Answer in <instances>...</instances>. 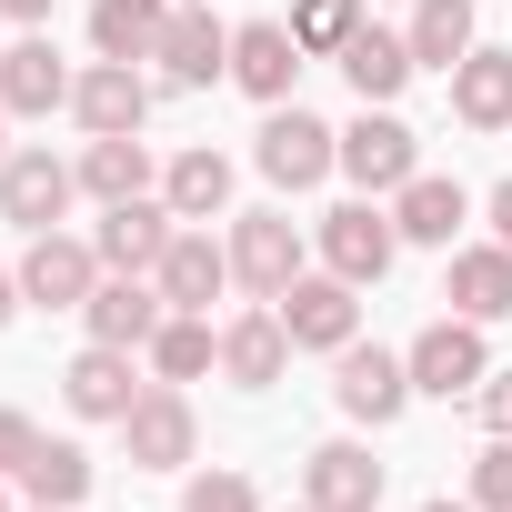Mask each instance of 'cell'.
Listing matches in <instances>:
<instances>
[{"label": "cell", "instance_id": "1", "mask_svg": "<svg viewBox=\"0 0 512 512\" xmlns=\"http://www.w3.org/2000/svg\"><path fill=\"white\" fill-rule=\"evenodd\" d=\"M251 161H262V181H272V191H312V181H332V171H342V131H332V121H312L302 101H282V111L262 121V141H251Z\"/></svg>", "mask_w": 512, "mask_h": 512}, {"label": "cell", "instance_id": "2", "mask_svg": "<svg viewBox=\"0 0 512 512\" xmlns=\"http://www.w3.org/2000/svg\"><path fill=\"white\" fill-rule=\"evenodd\" d=\"M402 362H412V392H432V402H462V392H482V382H492V352H482V322H462V312L422 322Z\"/></svg>", "mask_w": 512, "mask_h": 512}, {"label": "cell", "instance_id": "3", "mask_svg": "<svg viewBox=\"0 0 512 512\" xmlns=\"http://www.w3.org/2000/svg\"><path fill=\"white\" fill-rule=\"evenodd\" d=\"M231 282H241L251 302H282V292L302 282V231H292V211H241V221H231Z\"/></svg>", "mask_w": 512, "mask_h": 512}, {"label": "cell", "instance_id": "4", "mask_svg": "<svg viewBox=\"0 0 512 512\" xmlns=\"http://www.w3.org/2000/svg\"><path fill=\"white\" fill-rule=\"evenodd\" d=\"M151 61H161L171 91H211V81H231V31L211 21V0H171V21H161Z\"/></svg>", "mask_w": 512, "mask_h": 512}, {"label": "cell", "instance_id": "5", "mask_svg": "<svg viewBox=\"0 0 512 512\" xmlns=\"http://www.w3.org/2000/svg\"><path fill=\"white\" fill-rule=\"evenodd\" d=\"M332 402L382 432V422H402V402H412V362L382 352V342H342V352H332Z\"/></svg>", "mask_w": 512, "mask_h": 512}, {"label": "cell", "instance_id": "6", "mask_svg": "<svg viewBox=\"0 0 512 512\" xmlns=\"http://www.w3.org/2000/svg\"><path fill=\"white\" fill-rule=\"evenodd\" d=\"M342 171L382 201V191H402L412 171H422V141H412V121H392V101H362V121L342 131Z\"/></svg>", "mask_w": 512, "mask_h": 512}, {"label": "cell", "instance_id": "7", "mask_svg": "<svg viewBox=\"0 0 512 512\" xmlns=\"http://www.w3.org/2000/svg\"><path fill=\"white\" fill-rule=\"evenodd\" d=\"M272 312H282L292 352H342V342L362 332V292H352L342 272H302V282H292V292H282Z\"/></svg>", "mask_w": 512, "mask_h": 512}, {"label": "cell", "instance_id": "8", "mask_svg": "<svg viewBox=\"0 0 512 512\" xmlns=\"http://www.w3.org/2000/svg\"><path fill=\"white\" fill-rule=\"evenodd\" d=\"M121 452L141 462V472H181L191 452H201V422H191V402H181V382H151L131 412H121Z\"/></svg>", "mask_w": 512, "mask_h": 512}, {"label": "cell", "instance_id": "9", "mask_svg": "<svg viewBox=\"0 0 512 512\" xmlns=\"http://www.w3.org/2000/svg\"><path fill=\"white\" fill-rule=\"evenodd\" d=\"M91 292H101V251L71 241V231H31V251H21V302H41V312H81Z\"/></svg>", "mask_w": 512, "mask_h": 512}, {"label": "cell", "instance_id": "10", "mask_svg": "<svg viewBox=\"0 0 512 512\" xmlns=\"http://www.w3.org/2000/svg\"><path fill=\"white\" fill-rule=\"evenodd\" d=\"M392 251H402V231H392V211L362 191V201H342L332 221H322V262L352 282V292H372L382 272H392Z\"/></svg>", "mask_w": 512, "mask_h": 512}, {"label": "cell", "instance_id": "11", "mask_svg": "<svg viewBox=\"0 0 512 512\" xmlns=\"http://www.w3.org/2000/svg\"><path fill=\"white\" fill-rule=\"evenodd\" d=\"M71 201H81V171H71V161H51V151H11V161H0V221L61 231Z\"/></svg>", "mask_w": 512, "mask_h": 512}, {"label": "cell", "instance_id": "12", "mask_svg": "<svg viewBox=\"0 0 512 512\" xmlns=\"http://www.w3.org/2000/svg\"><path fill=\"white\" fill-rule=\"evenodd\" d=\"M81 322H91V342L151 352V332L171 322V302H161V282H151V272H101V292L81 302Z\"/></svg>", "mask_w": 512, "mask_h": 512}, {"label": "cell", "instance_id": "13", "mask_svg": "<svg viewBox=\"0 0 512 512\" xmlns=\"http://www.w3.org/2000/svg\"><path fill=\"white\" fill-rule=\"evenodd\" d=\"M302 61H312V51L292 41V21H241V31H231V81L262 101V111H282V101H292Z\"/></svg>", "mask_w": 512, "mask_h": 512}, {"label": "cell", "instance_id": "14", "mask_svg": "<svg viewBox=\"0 0 512 512\" xmlns=\"http://www.w3.org/2000/svg\"><path fill=\"white\" fill-rule=\"evenodd\" d=\"M151 282H161V302H171V312H211V302L231 292V241H211L201 221H181Z\"/></svg>", "mask_w": 512, "mask_h": 512}, {"label": "cell", "instance_id": "15", "mask_svg": "<svg viewBox=\"0 0 512 512\" xmlns=\"http://www.w3.org/2000/svg\"><path fill=\"white\" fill-rule=\"evenodd\" d=\"M171 231H181V211L141 191V201H111V211H101L91 251H101V272H161V251H171Z\"/></svg>", "mask_w": 512, "mask_h": 512}, {"label": "cell", "instance_id": "16", "mask_svg": "<svg viewBox=\"0 0 512 512\" xmlns=\"http://www.w3.org/2000/svg\"><path fill=\"white\" fill-rule=\"evenodd\" d=\"M71 61L31 31V41H11V51H0V111H11V121H51V111H71Z\"/></svg>", "mask_w": 512, "mask_h": 512}, {"label": "cell", "instance_id": "17", "mask_svg": "<svg viewBox=\"0 0 512 512\" xmlns=\"http://www.w3.org/2000/svg\"><path fill=\"white\" fill-rule=\"evenodd\" d=\"M221 372H231L241 392H272V382L292 372V332H282V312H272V302H251V312H231V322H221Z\"/></svg>", "mask_w": 512, "mask_h": 512}, {"label": "cell", "instance_id": "18", "mask_svg": "<svg viewBox=\"0 0 512 512\" xmlns=\"http://www.w3.org/2000/svg\"><path fill=\"white\" fill-rule=\"evenodd\" d=\"M71 121L101 141V131H141L151 121V81L131 71V61H91L81 81H71Z\"/></svg>", "mask_w": 512, "mask_h": 512}, {"label": "cell", "instance_id": "19", "mask_svg": "<svg viewBox=\"0 0 512 512\" xmlns=\"http://www.w3.org/2000/svg\"><path fill=\"white\" fill-rule=\"evenodd\" d=\"M462 221H472V191H462V181H442V171H412V181L392 191V231H402V241H422V251H452V241H462Z\"/></svg>", "mask_w": 512, "mask_h": 512}, {"label": "cell", "instance_id": "20", "mask_svg": "<svg viewBox=\"0 0 512 512\" xmlns=\"http://www.w3.org/2000/svg\"><path fill=\"white\" fill-rule=\"evenodd\" d=\"M141 392H151V382L131 372V352H121V342H91V352H81V362L61 372V402H71L81 422H121V412H131Z\"/></svg>", "mask_w": 512, "mask_h": 512}, {"label": "cell", "instance_id": "21", "mask_svg": "<svg viewBox=\"0 0 512 512\" xmlns=\"http://www.w3.org/2000/svg\"><path fill=\"white\" fill-rule=\"evenodd\" d=\"M302 502L312 512H382V462L362 442H322L302 462Z\"/></svg>", "mask_w": 512, "mask_h": 512}, {"label": "cell", "instance_id": "22", "mask_svg": "<svg viewBox=\"0 0 512 512\" xmlns=\"http://www.w3.org/2000/svg\"><path fill=\"white\" fill-rule=\"evenodd\" d=\"M442 302H452L462 322H512V251H502V241H472V251H452V282H442Z\"/></svg>", "mask_w": 512, "mask_h": 512}, {"label": "cell", "instance_id": "23", "mask_svg": "<svg viewBox=\"0 0 512 512\" xmlns=\"http://www.w3.org/2000/svg\"><path fill=\"white\" fill-rule=\"evenodd\" d=\"M71 171H81V191H91L101 211H111V201H141V191H151V141H141V131H101V141H81Z\"/></svg>", "mask_w": 512, "mask_h": 512}, {"label": "cell", "instance_id": "24", "mask_svg": "<svg viewBox=\"0 0 512 512\" xmlns=\"http://www.w3.org/2000/svg\"><path fill=\"white\" fill-rule=\"evenodd\" d=\"M412 71H422V61H412V41H402V31H372V21H362V31L342 41V81H352L362 101H402V81H412Z\"/></svg>", "mask_w": 512, "mask_h": 512}, {"label": "cell", "instance_id": "25", "mask_svg": "<svg viewBox=\"0 0 512 512\" xmlns=\"http://www.w3.org/2000/svg\"><path fill=\"white\" fill-rule=\"evenodd\" d=\"M452 121L462 131H512V51H472L452 71Z\"/></svg>", "mask_w": 512, "mask_h": 512}, {"label": "cell", "instance_id": "26", "mask_svg": "<svg viewBox=\"0 0 512 512\" xmlns=\"http://www.w3.org/2000/svg\"><path fill=\"white\" fill-rule=\"evenodd\" d=\"M161 201H171L181 221H221V211H231V161H221L211 141H191V151L161 171Z\"/></svg>", "mask_w": 512, "mask_h": 512}, {"label": "cell", "instance_id": "27", "mask_svg": "<svg viewBox=\"0 0 512 512\" xmlns=\"http://www.w3.org/2000/svg\"><path fill=\"white\" fill-rule=\"evenodd\" d=\"M402 41H412L422 71L452 81V71L472 61V0H412V31H402Z\"/></svg>", "mask_w": 512, "mask_h": 512}, {"label": "cell", "instance_id": "28", "mask_svg": "<svg viewBox=\"0 0 512 512\" xmlns=\"http://www.w3.org/2000/svg\"><path fill=\"white\" fill-rule=\"evenodd\" d=\"M151 382H201L211 362H221V332H211V312H171L161 332H151Z\"/></svg>", "mask_w": 512, "mask_h": 512}, {"label": "cell", "instance_id": "29", "mask_svg": "<svg viewBox=\"0 0 512 512\" xmlns=\"http://www.w3.org/2000/svg\"><path fill=\"white\" fill-rule=\"evenodd\" d=\"M161 21H171V0H91V51L101 61H151Z\"/></svg>", "mask_w": 512, "mask_h": 512}, {"label": "cell", "instance_id": "30", "mask_svg": "<svg viewBox=\"0 0 512 512\" xmlns=\"http://www.w3.org/2000/svg\"><path fill=\"white\" fill-rule=\"evenodd\" d=\"M21 492H31V502H51V512H71V502L91 492V452H81V442H41V452H31V472H21Z\"/></svg>", "mask_w": 512, "mask_h": 512}, {"label": "cell", "instance_id": "31", "mask_svg": "<svg viewBox=\"0 0 512 512\" xmlns=\"http://www.w3.org/2000/svg\"><path fill=\"white\" fill-rule=\"evenodd\" d=\"M352 31H362V0H292V41H302V51H332V61H342Z\"/></svg>", "mask_w": 512, "mask_h": 512}, {"label": "cell", "instance_id": "32", "mask_svg": "<svg viewBox=\"0 0 512 512\" xmlns=\"http://www.w3.org/2000/svg\"><path fill=\"white\" fill-rule=\"evenodd\" d=\"M181 512H262V492H251V472H191Z\"/></svg>", "mask_w": 512, "mask_h": 512}, {"label": "cell", "instance_id": "33", "mask_svg": "<svg viewBox=\"0 0 512 512\" xmlns=\"http://www.w3.org/2000/svg\"><path fill=\"white\" fill-rule=\"evenodd\" d=\"M472 512H512V442L492 432L482 462H472Z\"/></svg>", "mask_w": 512, "mask_h": 512}, {"label": "cell", "instance_id": "34", "mask_svg": "<svg viewBox=\"0 0 512 512\" xmlns=\"http://www.w3.org/2000/svg\"><path fill=\"white\" fill-rule=\"evenodd\" d=\"M31 452H41V422H31V412H0V482H21Z\"/></svg>", "mask_w": 512, "mask_h": 512}, {"label": "cell", "instance_id": "35", "mask_svg": "<svg viewBox=\"0 0 512 512\" xmlns=\"http://www.w3.org/2000/svg\"><path fill=\"white\" fill-rule=\"evenodd\" d=\"M472 402H482V432H502V442H512V372H492Z\"/></svg>", "mask_w": 512, "mask_h": 512}, {"label": "cell", "instance_id": "36", "mask_svg": "<svg viewBox=\"0 0 512 512\" xmlns=\"http://www.w3.org/2000/svg\"><path fill=\"white\" fill-rule=\"evenodd\" d=\"M492 241L512 251V181H492Z\"/></svg>", "mask_w": 512, "mask_h": 512}, {"label": "cell", "instance_id": "37", "mask_svg": "<svg viewBox=\"0 0 512 512\" xmlns=\"http://www.w3.org/2000/svg\"><path fill=\"white\" fill-rule=\"evenodd\" d=\"M0 21H21V31H41V21H51V0H0Z\"/></svg>", "mask_w": 512, "mask_h": 512}, {"label": "cell", "instance_id": "38", "mask_svg": "<svg viewBox=\"0 0 512 512\" xmlns=\"http://www.w3.org/2000/svg\"><path fill=\"white\" fill-rule=\"evenodd\" d=\"M21 312V272H0V322H11Z\"/></svg>", "mask_w": 512, "mask_h": 512}, {"label": "cell", "instance_id": "39", "mask_svg": "<svg viewBox=\"0 0 512 512\" xmlns=\"http://www.w3.org/2000/svg\"><path fill=\"white\" fill-rule=\"evenodd\" d=\"M422 512H472V502H422Z\"/></svg>", "mask_w": 512, "mask_h": 512}, {"label": "cell", "instance_id": "40", "mask_svg": "<svg viewBox=\"0 0 512 512\" xmlns=\"http://www.w3.org/2000/svg\"><path fill=\"white\" fill-rule=\"evenodd\" d=\"M0 121H11V111H0ZM0 161H11V131H0Z\"/></svg>", "mask_w": 512, "mask_h": 512}, {"label": "cell", "instance_id": "41", "mask_svg": "<svg viewBox=\"0 0 512 512\" xmlns=\"http://www.w3.org/2000/svg\"><path fill=\"white\" fill-rule=\"evenodd\" d=\"M0 512H11V492H0Z\"/></svg>", "mask_w": 512, "mask_h": 512}, {"label": "cell", "instance_id": "42", "mask_svg": "<svg viewBox=\"0 0 512 512\" xmlns=\"http://www.w3.org/2000/svg\"><path fill=\"white\" fill-rule=\"evenodd\" d=\"M31 512H51V502H31Z\"/></svg>", "mask_w": 512, "mask_h": 512}, {"label": "cell", "instance_id": "43", "mask_svg": "<svg viewBox=\"0 0 512 512\" xmlns=\"http://www.w3.org/2000/svg\"><path fill=\"white\" fill-rule=\"evenodd\" d=\"M292 512H312V502H292Z\"/></svg>", "mask_w": 512, "mask_h": 512}]
</instances>
